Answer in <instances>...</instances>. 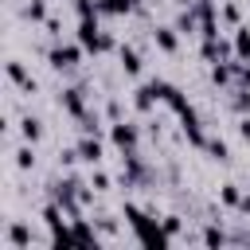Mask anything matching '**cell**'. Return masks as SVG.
<instances>
[{
  "mask_svg": "<svg viewBox=\"0 0 250 250\" xmlns=\"http://www.w3.org/2000/svg\"><path fill=\"white\" fill-rule=\"evenodd\" d=\"M121 215H125V223H129V230H133V238L141 242V246H148V250H164L172 238H168V230H164V223L156 219V215H148V211H141L137 203H125L121 207Z\"/></svg>",
  "mask_w": 250,
  "mask_h": 250,
  "instance_id": "cell-1",
  "label": "cell"
},
{
  "mask_svg": "<svg viewBox=\"0 0 250 250\" xmlns=\"http://www.w3.org/2000/svg\"><path fill=\"white\" fill-rule=\"evenodd\" d=\"M78 43H82L86 51H94V55H105V51H117V47H121V43H117L109 31H102L98 16H90V20H78Z\"/></svg>",
  "mask_w": 250,
  "mask_h": 250,
  "instance_id": "cell-2",
  "label": "cell"
},
{
  "mask_svg": "<svg viewBox=\"0 0 250 250\" xmlns=\"http://www.w3.org/2000/svg\"><path fill=\"white\" fill-rule=\"evenodd\" d=\"M109 145H113L117 152H137L141 129H137L133 121H113V125H109Z\"/></svg>",
  "mask_w": 250,
  "mask_h": 250,
  "instance_id": "cell-3",
  "label": "cell"
},
{
  "mask_svg": "<svg viewBox=\"0 0 250 250\" xmlns=\"http://www.w3.org/2000/svg\"><path fill=\"white\" fill-rule=\"evenodd\" d=\"M82 43H55L51 51H47V62L55 66V70H70V66H78L82 62Z\"/></svg>",
  "mask_w": 250,
  "mask_h": 250,
  "instance_id": "cell-4",
  "label": "cell"
},
{
  "mask_svg": "<svg viewBox=\"0 0 250 250\" xmlns=\"http://www.w3.org/2000/svg\"><path fill=\"white\" fill-rule=\"evenodd\" d=\"M176 117H180V125H184V137H188V145L203 148V145H207V129H203V121H199L195 105H188V109H184V113H176Z\"/></svg>",
  "mask_w": 250,
  "mask_h": 250,
  "instance_id": "cell-5",
  "label": "cell"
},
{
  "mask_svg": "<svg viewBox=\"0 0 250 250\" xmlns=\"http://www.w3.org/2000/svg\"><path fill=\"white\" fill-rule=\"evenodd\" d=\"M160 86H164V78H152V82H141L137 90H133V105L141 109V113H148L156 102H160Z\"/></svg>",
  "mask_w": 250,
  "mask_h": 250,
  "instance_id": "cell-6",
  "label": "cell"
},
{
  "mask_svg": "<svg viewBox=\"0 0 250 250\" xmlns=\"http://www.w3.org/2000/svg\"><path fill=\"white\" fill-rule=\"evenodd\" d=\"M59 105H62V109L78 121V117L86 113V90H82V86H66V90L59 94Z\"/></svg>",
  "mask_w": 250,
  "mask_h": 250,
  "instance_id": "cell-7",
  "label": "cell"
},
{
  "mask_svg": "<svg viewBox=\"0 0 250 250\" xmlns=\"http://www.w3.org/2000/svg\"><path fill=\"white\" fill-rule=\"evenodd\" d=\"M152 39H156V47H160V51H168V55H176V51H180V31H176V27H168V23H156V27H152Z\"/></svg>",
  "mask_w": 250,
  "mask_h": 250,
  "instance_id": "cell-8",
  "label": "cell"
},
{
  "mask_svg": "<svg viewBox=\"0 0 250 250\" xmlns=\"http://www.w3.org/2000/svg\"><path fill=\"white\" fill-rule=\"evenodd\" d=\"M160 102H164L172 113H184V109L191 105V102H188V94H184L180 86H172V82H164V86H160Z\"/></svg>",
  "mask_w": 250,
  "mask_h": 250,
  "instance_id": "cell-9",
  "label": "cell"
},
{
  "mask_svg": "<svg viewBox=\"0 0 250 250\" xmlns=\"http://www.w3.org/2000/svg\"><path fill=\"white\" fill-rule=\"evenodd\" d=\"M102 152H105V145L98 141V133H86V137L78 141V156H82L86 164H98V160H102Z\"/></svg>",
  "mask_w": 250,
  "mask_h": 250,
  "instance_id": "cell-10",
  "label": "cell"
},
{
  "mask_svg": "<svg viewBox=\"0 0 250 250\" xmlns=\"http://www.w3.org/2000/svg\"><path fill=\"white\" fill-rule=\"evenodd\" d=\"M137 8L141 0H98V16H129Z\"/></svg>",
  "mask_w": 250,
  "mask_h": 250,
  "instance_id": "cell-11",
  "label": "cell"
},
{
  "mask_svg": "<svg viewBox=\"0 0 250 250\" xmlns=\"http://www.w3.org/2000/svg\"><path fill=\"white\" fill-rule=\"evenodd\" d=\"M176 31H180V35L199 31V12H195V4H184V12L176 16Z\"/></svg>",
  "mask_w": 250,
  "mask_h": 250,
  "instance_id": "cell-12",
  "label": "cell"
},
{
  "mask_svg": "<svg viewBox=\"0 0 250 250\" xmlns=\"http://www.w3.org/2000/svg\"><path fill=\"white\" fill-rule=\"evenodd\" d=\"M117 62H121L125 74H141V51H137V47H125V43H121V47H117Z\"/></svg>",
  "mask_w": 250,
  "mask_h": 250,
  "instance_id": "cell-13",
  "label": "cell"
},
{
  "mask_svg": "<svg viewBox=\"0 0 250 250\" xmlns=\"http://www.w3.org/2000/svg\"><path fill=\"white\" fill-rule=\"evenodd\" d=\"M8 78H12V82H16L20 90H27V94L35 90V78H31V74L23 70V62H20V59H8Z\"/></svg>",
  "mask_w": 250,
  "mask_h": 250,
  "instance_id": "cell-14",
  "label": "cell"
},
{
  "mask_svg": "<svg viewBox=\"0 0 250 250\" xmlns=\"http://www.w3.org/2000/svg\"><path fill=\"white\" fill-rule=\"evenodd\" d=\"M230 43H234V59L250 62V27H242V23H238V27H234V39H230Z\"/></svg>",
  "mask_w": 250,
  "mask_h": 250,
  "instance_id": "cell-15",
  "label": "cell"
},
{
  "mask_svg": "<svg viewBox=\"0 0 250 250\" xmlns=\"http://www.w3.org/2000/svg\"><path fill=\"white\" fill-rule=\"evenodd\" d=\"M4 242H8V246H31V230H27L23 223H12L8 234H4Z\"/></svg>",
  "mask_w": 250,
  "mask_h": 250,
  "instance_id": "cell-16",
  "label": "cell"
},
{
  "mask_svg": "<svg viewBox=\"0 0 250 250\" xmlns=\"http://www.w3.org/2000/svg\"><path fill=\"white\" fill-rule=\"evenodd\" d=\"M20 137L35 145V141L43 137V121H39V117H23V121H20Z\"/></svg>",
  "mask_w": 250,
  "mask_h": 250,
  "instance_id": "cell-17",
  "label": "cell"
},
{
  "mask_svg": "<svg viewBox=\"0 0 250 250\" xmlns=\"http://www.w3.org/2000/svg\"><path fill=\"white\" fill-rule=\"evenodd\" d=\"M207 152H211V160H219V164H227L230 160V148H227V141H219V137H207V145H203Z\"/></svg>",
  "mask_w": 250,
  "mask_h": 250,
  "instance_id": "cell-18",
  "label": "cell"
},
{
  "mask_svg": "<svg viewBox=\"0 0 250 250\" xmlns=\"http://www.w3.org/2000/svg\"><path fill=\"white\" fill-rule=\"evenodd\" d=\"M47 0H31L27 8H23V20H31V23H47Z\"/></svg>",
  "mask_w": 250,
  "mask_h": 250,
  "instance_id": "cell-19",
  "label": "cell"
},
{
  "mask_svg": "<svg viewBox=\"0 0 250 250\" xmlns=\"http://www.w3.org/2000/svg\"><path fill=\"white\" fill-rule=\"evenodd\" d=\"M31 164H35V152H31V141H23L16 148V168H31Z\"/></svg>",
  "mask_w": 250,
  "mask_h": 250,
  "instance_id": "cell-20",
  "label": "cell"
},
{
  "mask_svg": "<svg viewBox=\"0 0 250 250\" xmlns=\"http://www.w3.org/2000/svg\"><path fill=\"white\" fill-rule=\"evenodd\" d=\"M219 199H223L227 207H238V199H242V191H238V184H223V188H219Z\"/></svg>",
  "mask_w": 250,
  "mask_h": 250,
  "instance_id": "cell-21",
  "label": "cell"
},
{
  "mask_svg": "<svg viewBox=\"0 0 250 250\" xmlns=\"http://www.w3.org/2000/svg\"><path fill=\"white\" fill-rule=\"evenodd\" d=\"M203 242H207V246H223V242H230V238H227L219 227H207V230H203Z\"/></svg>",
  "mask_w": 250,
  "mask_h": 250,
  "instance_id": "cell-22",
  "label": "cell"
},
{
  "mask_svg": "<svg viewBox=\"0 0 250 250\" xmlns=\"http://www.w3.org/2000/svg\"><path fill=\"white\" fill-rule=\"evenodd\" d=\"M219 16H223V23L238 27V8H234V4H223V8H219Z\"/></svg>",
  "mask_w": 250,
  "mask_h": 250,
  "instance_id": "cell-23",
  "label": "cell"
},
{
  "mask_svg": "<svg viewBox=\"0 0 250 250\" xmlns=\"http://www.w3.org/2000/svg\"><path fill=\"white\" fill-rule=\"evenodd\" d=\"M90 184H94L98 191H105V188H109V176H105V172H102V168L94 164V176H90Z\"/></svg>",
  "mask_w": 250,
  "mask_h": 250,
  "instance_id": "cell-24",
  "label": "cell"
},
{
  "mask_svg": "<svg viewBox=\"0 0 250 250\" xmlns=\"http://www.w3.org/2000/svg\"><path fill=\"white\" fill-rule=\"evenodd\" d=\"M234 86L250 90V62H238V78H234Z\"/></svg>",
  "mask_w": 250,
  "mask_h": 250,
  "instance_id": "cell-25",
  "label": "cell"
},
{
  "mask_svg": "<svg viewBox=\"0 0 250 250\" xmlns=\"http://www.w3.org/2000/svg\"><path fill=\"white\" fill-rule=\"evenodd\" d=\"M160 223H164V230H168V238H176V234H180V219H176V215H164Z\"/></svg>",
  "mask_w": 250,
  "mask_h": 250,
  "instance_id": "cell-26",
  "label": "cell"
},
{
  "mask_svg": "<svg viewBox=\"0 0 250 250\" xmlns=\"http://www.w3.org/2000/svg\"><path fill=\"white\" fill-rule=\"evenodd\" d=\"M238 137L250 145V113H242V117H238Z\"/></svg>",
  "mask_w": 250,
  "mask_h": 250,
  "instance_id": "cell-27",
  "label": "cell"
},
{
  "mask_svg": "<svg viewBox=\"0 0 250 250\" xmlns=\"http://www.w3.org/2000/svg\"><path fill=\"white\" fill-rule=\"evenodd\" d=\"M43 27H47V31H51V35H62V23H59V20H55V16H47V23H43Z\"/></svg>",
  "mask_w": 250,
  "mask_h": 250,
  "instance_id": "cell-28",
  "label": "cell"
},
{
  "mask_svg": "<svg viewBox=\"0 0 250 250\" xmlns=\"http://www.w3.org/2000/svg\"><path fill=\"white\" fill-rule=\"evenodd\" d=\"M234 211H238V215H250V191H242V199H238Z\"/></svg>",
  "mask_w": 250,
  "mask_h": 250,
  "instance_id": "cell-29",
  "label": "cell"
},
{
  "mask_svg": "<svg viewBox=\"0 0 250 250\" xmlns=\"http://www.w3.org/2000/svg\"><path fill=\"white\" fill-rule=\"evenodd\" d=\"M78 4H94V0H74V8H78Z\"/></svg>",
  "mask_w": 250,
  "mask_h": 250,
  "instance_id": "cell-30",
  "label": "cell"
},
{
  "mask_svg": "<svg viewBox=\"0 0 250 250\" xmlns=\"http://www.w3.org/2000/svg\"><path fill=\"white\" fill-rule=\"evenodd\" d=\"M176 4H180V8H184V4H191V0H176Z\"/></svg>",
  "mask_w": 250,
  "mask_h": 250,
  "instance_id": "cell-31",
  "label": "cell"
}]
</instances>
